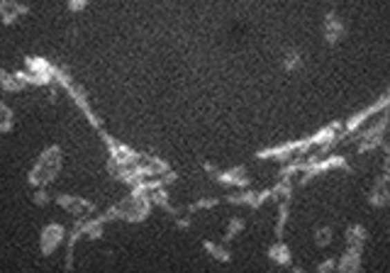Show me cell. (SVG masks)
Returning a JSON list of instances; mask_svg holds the SVG:
<instances>
[{
	"label": "cell",
	"instance_id": "cell-23",
	"mask_svg": "<svg viewBox=\"0 0 390 273\" xmlns=\"http://www.w3.org/2000/svg\"><path fill=\"white\" fill-rule=\"evenodd\" d=\"M241 229H244V220H241V217H232L230 225H227V229H225V242H232Z\"/></svg>",
	"mask_w": 390,
	"mask_h": 273
},
{
	"label": "cell",
	"instance_id": "cell-14",
	"mask_svg": "<svg viewBox=\"0 0 390 273\" xmlns=\"http://www.w3.org/2000/svg\"><path fill=\"white\" fill-rule=\"evenodd\" d=\"M337 271L342 273H356L361 271V249H349L342 254V258L337 261Z\"/></svg>",
	"mask_w": 390,
	"mask_h": 273
},
{
	"label": "cell",
	"instance_id": "cell-7",
	"mask_svg": "<svg viewBox=\"0 0 390 273\" xmlns=\"http://www.w3.org/2000/svg\"><path fill=\"white\" fill-rule=\"evenodd\" d=\"M64 239H66V229H64V225H59V222H49V225H46L44 229L39 232V252H41V256H52Z\"/></svg>",
	"mask_w": 390,
	"mask_h": 273
},
{
	"label": "cell",
	"instance_id": "cell-11",
	"mask_svg": "<svg viewBox=\"0 0 390 273\" xmlns=\"http://www.w3.org/2000/svg\"><path fill=\"white\" fill-rule=\"evenodd\" d=\"M103 134V142H105V147H108V154H110V159H115V161H122V164H134V159H137V151L134 149H129L127 144H122V142H118L115 137H110V134H105V132H100Z\"/></svg>",
	"mask_w": 390,
	"mask_h": 273
},
{
	"label": "cell",
	"instance_id": "cell-9",
	"mask_svg": "<svg viewBox=\"0 0 390 273\" xmlns=\"http://www.w3.org/2000/svg\"><path fill=\"white\" fill-rule=\"evenodd\" d=\"M369 203L373 207L390 205V166H383V173L375 178L373 188H371V193H369Z\"/></svg>",
	"mask_w": 390,
	"mask_h": 273
},
{
	"label": "cell",
	"instance_id": "cell-22",
	"mask_svg": "<svg viewBox=\"0 0 390 273\" xmlns=\"http://www.w3.org/2000/svg\"><path fill=\"white\" fill-rule=\"evenodd\" d=\"M217 198H201V200H195V203H190L188 207H185V210L190 212V215H193V212H201V210H210V207H215L217 205Z\"/></svg>",
	"mask_w": 390,
	"mask_h": 273
},
{
	"label": "cell",
	"instance_id": "cell-1",
	"mask_svg": "<svg viewBox=\"0 0 390 273\" xmlns=\"http://www.w3.org/2000/svg\"><path fill=\"white\" fill-rule=\"evenodd\" d=\"M151 207H154L151 198L147 196L144 191H139V188H132V193H129V196H124L118 205H113L108 212H103L100 217H103L105 222H110V220L144 222L147 217H149Z\"/></svg>",
	"mask_w": 390,
	"mask_h": 273
},
{
	"label": "cell",
	"instance_id": "cell-24",
	"mask_svg": "<svg viewBox=\"0 0 390 273\" xmlns=\"http://www.w3.org/2000/svg\"><path fill=\"white\" fill-rule=\"evenodd\" d=\"M286 222H288V203H281L278 205V220H276V239L283 237V229H286Z\"/></svg>",
	"mask_w": 390,
	"mask_h": 273
},
{
	"label": "cell",
	"instance_id": "cell-16",
	"mask_svg": "<svg viewBox=\"0 0 390 273\" xmlns=\"http://www.w3.org/2000/svg\"><path fill=\"white\" fill-rule=\"evenodd\" d=\"M0 88H3V93H20V91H25L27 88V83L22 81L17 73L3 71L0 73Z\"/></svg>",
	"mask_w": 390,
	"mask_h": 273
},
{
	"label": "cell",
	"instance_id": "cell-26",
	"mask_svg": "<svg viewBox=\"0 0 390 273\" xmlns=\"http://www.w3.org/2000/svg\"><path fill=\"white\" fill-rule=\"evenodd\" d=\"M319 273H327V271H337V258H324L322 263L317 266Z\"/></svg>",
	"mask_w": 390,
	"mask_h": 273
},
{
	"label": "cell",
	"instance_id": "cell-25",
	"mask_svg": "<svg viewBox=\"0 0 390 273\" xmlns=\"http://www.w3.org/2000/svg\"><path fill=\"white\" fill-rule=\"evenodd\" d=\"M32 203H35V205H46V203H49V193H46V186L35 188V193H32Z\"/></svg>",
	"mask_w": 390,
	"mask_h": 273
},
{
	"label": "cell",
	"instance_id": "cell-2",
	"mask_svg": "<svg viewBox=\"0 0 390 273\" xmlns=\"http://www.w3.org/2000/svg\"><path fill=\"white\" fill-rule=\"evenodd\" d=\"M62 164H64L62 147L59 144L46 147V149L39 154V159L35 161V166H32L30 176H27V183H30L32 188L49 186V183L59 176V171H62Z\"/></svg>",
	"mask_w": 390,
	"mask_h": 273
},
{
	"label": "cell",
	"instance_id": "cell-17",
	"mask_svg": "<svg viewBox=\"0 0 390 273\" xmlns=\"http://www.w3.org/2000/svg\"><path fill=\"white\" fill-rule=\"evenodd\" d=\"M366 239H369V234H366V229L361 225H351L349 229H346V234H344L346 247H349V249H361V252H364Z\"/></svg>",
	"mask_w": 390,
	"mask_h": 273
},
{
	"label": "cell",
	"instance_id": "cell-13",
	"mask_svg": "<svg viewBox=\"0 0 390 273\" xmlns=\"http://www.w3.org/2000/svg\"><path fill=\"white\" fill-rule=\"evenodd\" d=\"M27 12H30V8L25 3H20V0H0V20L6 25H12V22L20 20Z\"/></svg>",
	"mask_w": 390,
	"mask_h": 273
},
{
	"label": "cell",
	"instance_id": "cell-5",
	"mask_svg": "<svg viewBox=\"0 0 390 273\" xmlns=\"http://www.w3.org/2000/svg\"><path fill=\"white\" fill-rule=\"evenodd\" d=\"M57 86H62L64 91H66V93L71 95V98H73V103L78 105V110H81V113L88 117V122H91L95 129H100V120H98V115L93 113V110H91V105H88L86 91H83V88L78 86V83L73 81L71 76H68V71H66V68H62V66H59V71H57Z\"/></svg>",
	"mask_w": 390,
	"mask_h": 273
},
{
	"label": "cell",
	"instance_id": "cell-20",
	"mask_svg": "<svg viewBox=\"0 0 390 273\" xmlns=\"http://www.w3.org/2000/svg\"><path fill=\"white\" fill-rule=\"evenodd\" d=\"M300 66H303V54H300L298 49L286 52V57H283V68H286V71H298Z\"/></svg>",
	"mask_w": 390,
	"mask_h": 273
},
{
	"label": "cell",
	"instance_id": "cell-3",
	"mask_svg": "<svg viewBox=\"0 0 390 273\" xmlns=\"http://www.w3.org/2000/svg\"><path fill=\"white\" fill-rule=\"evenodd\" d=\"M390 127V110L375 115V120H371L366 127H361L359 132L349 134L351 140L344 142H356V154H369V151H375L378 147L385 144V132Z\"/></svg>",
	"mask_w": 390,
	"mask_h": 273
},
{
	"label": "cell",
	"instance_id": "cell-12",
	"mask_svg": "<svg viewBox=\"0 0 390 273\" xmlns=\"http://www.w3.org/2000/svg\"><path fill=\"white\" fill-rule=\"evenodd\" d=\"M344 22L339 20L337 12H327L324 15V27H322V35L327 44H339V39L344 37Z\"/></svg>",
	"mask_w": 390,
	"mask_h": 273
},
{
	"label": "cell",
	"instance_id": "cell-6",
	"mask_svg": "<svg viewBox=\"0 0 390 273\" xmlns=\"http://www.w3.org/2000/svg\"><path fill=\"white\" fill-rule=\"evenodd\" d=\"M54 200H57V205L64 207L68 215L76 217V220H88V217L98 210L95 203L86 200V198H81V196H68V193H62V196H57Z\"/></svg>",
	"mask_w": 390,
	"mask_h": 273
},
{
	"label": "cell",
	"instance_id": "cell-27",
	"mask_svg": "<svg viewBox=\"0 0 390 273\" xmlns=\"http://www.w3.org/2000/svg\"><path fill=\"white\" fill-rule=\"evenodd\" d=\"M88 3H91V0H68V10H71V12H81L83 8L88 6Z\"/></svg>",
	"mask_w": 390,
	"mask_h": 273
},
{
	"label": "cell",
	"instance_id": "cell-4",
	"mask_svg": "<svg viewBox=\"0 0 390 273\" xmlns=\"http://www.w3.org/2000/svg\"><path fill=\"white\" fill-rule=\"evenodd\" d=\"M315 142L313 137H305V140H295V142H286V144H278V147H268V149L257 151V159L261 161H298L305 159V156L313 151Z\"/></svg>",
	"mask_w": 390,
	"mask_h": 273
},
{
	"label": "cell",
	"instance_id": "cell-21",
	"mask_svg": "<svg viewBox=\"0 0 390 273\" xmlns=\"http://www.w3.org/2000/svg\"><path fill=\"white\" fill-rule=\"evenodd\" d=\"M12 129V110L8 103H0V132L8 134Z\"/></svg>",
	"mask_w": 390,
	"mask_h": 273
},
{
	"label": "cell",
	"instance_id": "cell-18",
	"mask_svg": "<svg viewBox=\"0 0 390 273\" xmlns=\"http://www.w3.org/2000/svg\"><path fill=\"white\" fill-rule=\"evenodd\" d=\"M313 242H315V247L327 249L329 244L334 242V229H332V227H319V229H315Z\"/></svg>",
	"mask_w": 390,
	"mask_h": 273
},
{
	"label": "cell",
	"instance_id": "cell-19",
	"mask_svg": "<svg viewBox=\"0 0 390 273\" xmlns=\"http://www.w3.org/2000/svg\"><path fill=\"white\" fill-rule=\"evenodd\" d=\"M203 247H205V252L210 254L215 261H222V263H230L232 261V254L227 252L225 247H220V244H212V242H203Z\"/></svg>",
	"mask_w": 390,
	"mask_h": 273
},
{
	"label": "cell",
	"instance_id": "cell-15",
	"mask_svg": "<svg viewBox=\"0 0 390 273\" xmlns=\"http://www.w3.org/2000/svg\"><path fill=\"white\" fill-rule=\"evenodd\" d=\"M268 258H271L273 263H278V266H290V263H292L290 247H288L286 242H281V239H278V242L273 244L271 249H268Z\"/></svg>",
	"mask_w": 390,
	"mask_h": 273
},
{
	"label": "cell",
	"instance_id": "cell-10",
	"mask_svg": "<svg viewBox=\"0 0 390 273\" xmlns=\"http://www.w3.org/2000/svg\"><path fill=\"white\" fill-rule=\"evenodd\" d=\"M212 178L227 188H247L249 183H252V178L247 176V169H244V166H234V169H227V171L215 169Z\"/></svg>",
	"mask_w": 390,
	"mask_h": 273
},
{
	"label": "cell",
	"instance_id": "cell-8",
	"mask_svg": "<svg viewBox=\"0 0 390 273\" xmlns=\"http://www.w3.org/2000/svg\"><path fill=\"white\" fill-rule=\"evenodd\" d=\"M232 205H244V207H261L263 203L276 200L273 198V188H266V191H241V193H232V196L225 198Z\"/></svg>",
	"mask_w": 390,
	"mask_h": 273
}]
</instances>
